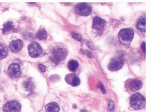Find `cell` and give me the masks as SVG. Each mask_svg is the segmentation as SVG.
I'll return each instance as SVG.
<instances>
[{
    "instance_id": "6da1fadb",
    "label": "cell",
    "mask_w": 151,
    "mask_h": 112,
    "mask_svg": "<svg viewBox=\"0 0 151 112\" xmlns=\"http://www.w3.org/2000/svg\"><path fill=\"white\" fill-rule=\"evenodd\" d=\"M52 60L55 63H59L66 58L68 55V51L64 46L59 45L55 46L52 49Z\"/></svg>"
},
{
    "instance_id": "7a4b0ae2",
    "label": "cell",
    "mask_w": 151,
    "mask_h": 112,
    "mask_svg": "<svg viewBox=\"0 0 151 112\" xmlns=\"http://www.w3.org/2000/svg\"><path fill=\"white\" fill-rule=\"evenodd\" d=\"M145 104V98L140 93H135L133 94L130 98V106L134 109H142L144 108Z\"/></svg>"
},
{
    "instance_id": "3957f363",
    "label": "cell",
    "mask_w": 151,
    "mask_h": 112,
    "mask_svg": "<svg viewBox=\"0 0 151 112\" xmlns=\"http://www.w3.org/2000/svg\"><path fill=\"white\" fill-rule=\"evenodd\" d=\"M134 33L131 29H124L121 30L119 33V39L120 43L124 45H129L133 38Z\"/></svg>"
},
{
    "instance_id": "277c9868",
    "label": "cell",
    "mask_w": 151,
    "mask_h": 112,
    "mask_svg": "<svg viewBox=\"0 0 151 112\" xmlns=\"http://www.w3.org/2000/svg\"><path fill=\"white\" fill-rule=\"evenodd\" d=\"M142 88V82L136 78H129L125 82V89L128 92H135Z\"/></svg>"
},
{
    "instance_id": "5b68a950",
    "label": "cell",
    "mask_w": 151,
    "mask_h": 112,
    "mask_svg": "<svg viewBox=\"0 0 151 112\" xmlns=\"http://www.w3.org/2000/svg\"><path fill=\"white\" fill-rule=\"evenodd\" d=\"M75 11L77 15L82 16H89L92 12L91 7L86 3H79L75 7Z\"/></svg>"
},
{
    "instance_id": "8992f818",
    "label": "cell",
    "mask_w": 151,
    "mask_h": 112,
    "mask_svg": "<svg viewBox=\"0 0 151 112\" xmlns=\"http://www.w3.org/2000/svg\"><path fill=\"white\" fill-rule=\"evenodd\" d=\"M124 60L121 56H116L111 59L108 69L111 71H116L120 69L124 65Z\"/></svg>"
},
{
    "instance_id": "52a82bcc",
    "label": "cell",
    "mask_w": 151,
    "mask_h": 112,
    "mask_svg": "<svg viewBox=\"0 0 151 112\" xmlns=\"http://www.w3.org/2000/svg\"><path fill=\"white\" fill-rule=\"evenodd\" d=\"M29 54L32 58L38 57L42 52V49L40 44L36 42H33L28 46Z\"/></svg>"
},
{
    "instance_id": "ba28073f",
    "label": "cell",
    "mask_w": 151,
    "mask_h": 112,
    "mask_svg": "<svg viewBox=\"0 0 151 112\" xmlns=\"http://www.w3.org/2000/svg\"><path fill=\"white\" fill-rule=\"evenodd\" d=\"M7 73L11 78L15 79L19 77L21 74L20 65L18 63L11 64L8 68Z\"/></svg>"
},
{
    "instance_id": "9c48e42d",
    "label": "cell",
    "mask_w": 151,
    "mask_h": 112,
    "mask_svg": "<svg viewBox=\"0 0 151 112\" xmlns=\"http://www.w3.org/2000/svg\"><path fill=\"white\" fill-rule=\"evenodd\" d=\"M21 109V104L17 101L7 102L3 107V112H20Z\"/></svg>"
},
{
    "instance_id": "30bf717a",
    "label": "cell",
    "mask_w": 151,
    "mask_h": 112,
    "mask_svg": "<svg viewBox=\"0 0 151 112\" xmlns=\"http://www.w3.org/2000/svg\"><path fill=\"white\" fill-rule=\"evenodd\" d=\"M65 80L68 84L73 86H78L81 83L80 78L75 73H69L67 75Z\"/></svg>"
},
{
    "instance_id": "8fae6325",
    "label": "cell",
    "mask_w": 151,
    "mask_h": 112,
    "mask_svg": "<svg viewBox=\"0 0 151 112\" xmlns=\"http://www.w3.org/2000/svg\"><path fill=\"white\" fill-rule=\"evenodd\" d=\"M106 22L104 19L99 16H95L93 18V28L97 31H101L105 26Z\"/></svg>"
},
{
    "instance_id": "7c38bea8",
    "label": "cell",
    "mask_w": 151,
    "mask_h": 112,
    "mask_svg": "<svg viewBox=\"0 0 151 112\" xmlns=\"http://www.w3.org/2000/svg\"><path fill=\"white\" fill-rule=\"evenodd\" d=\"M23 46V42L20 39L12 41L9 45L10 51L14 53H17L21 51Z\"/></svg>"
},
{
    "instance_id": "4fadbf2b",
    "label": "cell",
    "mask_w": 151,
    "mask_h": 112,
    "mask_svg": "<svg viewBox=\"0 0 151 112\" xmlns=\"http://www.w3.org/2000/svg\"><path fill=\"white\" fill-rule=\"evenodd\" d=\"M46 112H59L60 107L56 103H50L45 107Z\"/></svg>"
},
{
    "instance_id": "5bb4252c",
    "label": "cell",
    "mask_w": 151,
    "mask_h": 112,
    "mask_svg": "<svg viewBox=\"0 0 151 112\" xmlns=\"http://www.w3.org/2000/svg\"><path fill=\"white\" fill-rule=\"evenodd\" d=\"M146 18L145 16H142L138 19V22L137 24V28L140 31L145 32V26H146Z\"/></svg>"
},
{
    "instance_id": "9a60e30c",
    "label": "cell",
    "mask_w": 151,
    "mask_h": 112,
    "mask_svg": "<svg viewBox=\"0 0 151 112\" xmlns=\"http://www.w3.org/2000/svg\"><path fill=\"white\" fill-rule=\"evenodd\" d=\"M67 66L70 71L74 72L77 70L78 68L79 67V63L76 60H71L68 62Z\"/></svg>"
},
{
    "instance_id": "2e32d148",
    "label": "cell",
    "mask_w": 151,
    "mask_h": 112,
    "mask_svg": "<svg viewBox=\"0 0 151 112\" xmlns=\"http://www.w3.org/2000/svg\"><path fill=\"white\" fill-rule=\"evenodd\" d=\"M23 86L24 88L26 89L27 91L32 92L35 89V84L33 81H32L31 80H27L23 83Z\"/></svg>"
},
{
    "instance_id": "e0dca14e",
    "label": "cell",
    "mask_w": 151,
    "mask_h": 112,
    "mask_svg": "<svg viewBox=\"0 0 151 112\" xmlns=\"http://www.w3.org/2000/svg\"><path fill=\"white\" fill-rule=\"evenodd\" d=\"M8 50V48L6 46L0 44V60H2L7 57Z\"/></svg>"
},
{
    "instance_id": "ac0fdd59",
    "label": "cell",
    "mask_w": 151,
    "mask_h": 112,
    "mask_svg": "<svg viewBox=\"0 0 151 112\" xmlns=\"http://www.w3.org/2000/svg\"><path fill=\"white\" fill-rule=\"evenodd\" d=\"M47 36H48L47 33L44 29H40L36 33V37L40 40H41V41L45 40L47 38Z\"/></svg>"
},
{
    "instance_id": "d6986e66",
    "label": "cell",
    "mask_w": 151,
    "mask_h": 112,
    "mask_svg": "<svg viewBox=\"0 0 151 112\" xmlns=\"http://www.w3.org/2000/svg\"><path fill=\"white\" fill-rule=\"evenodd\" d=\"M14 24L12 21H8L6 23L4 24V26H3V33L5 34L6 33H7L9 31L12 30V29H14Z\"/></svg>"
},
{
    "instance_id": "ffe728a7",
    "label": "cell",
    "mask_w": 151,
    "mask_h": 112,
    "mask_svg": "<svg viewBox=\"0 0 151 112\" xmlns=\"http://www.w3.org/2000/svg\"><path fill=\"white\" fill-rule=\"evenodd\" d=\"M72 36H73V38H74L76 40H77V41H80V42H82V39L81 36L79 34H76V33H72Z\"/></svg>"
},
{
    "instance_id": "44dd1931",
    "label": "cell",
    "mask_w": 151,
    "mask_h": 112,
    "mask_svg": "<svg viewBox=\"0 0 151 112\" xmlns=\"http://www.w3.org/2000/svg\"><path fill=\"white\" fill-rule=\"evenodd\" d=\"M81 51L82 53H83L84 54L88 56V57L92 58L93 57V54L90 51H86V50H83V49H81Z\"/></svg>"
},
{
    "instance_id": "7402d4cb",
    "label": "cell",
    "mask_w": 151,
    "mask_h": 112,
    "mask_svg": "<svg viewBox=\"0 0 151 112\" xmlns=\"http://www.w3.org/2000/svg\"><path fill=\"white\" fill-rule=\"evenodd\" d=\"M108 110L110 112H113L114 110V104H113L112 102H110L109 106H108Z\"/></svg>"
},
{
    "instance_id": "603a6c76",
    "label": "cell",
    "mask_w": 151,
    "mask_h": 112,
    "mask_svg": "<svg viewBox=\"0 0 151 112\" xmlns=\"http://www.w3.org/2000/svg\"><path fill=\"white\" fill-rule=\"evenodd\" d=\"M99 88H100V89H101L102 91L103 92V93H105V89L104 88L103 84L101 83H100L99 84Z\"/></svg>"
},
{
    "instance_id": "cb8c5ba5",
    "label": "cell",
    "mask_w": 151,
    "mask_h": 112,
    "mask_svg": "<svg viewBox=\"0 0 151 112\" xmlns=\"http://www.w3.org/2000/svg\"><path fill=\"white\" fill-rule=\"evenodd\" d=\"M39 68L42 72H44L45 71V67L43 65H39Z\"/></svg>"
},
{
    "instance_id": "d4e9b609",
    "label": "cell",
    "mask_w": 151,
    "mask_h": 112,
    "mask_svg": "<svg viewBox=\"0 0 151 112\" xmlns=\"http://www.w3.org/2000/svg\"><path fill=\"white\" fill-rule=\"evenodd\" d=\"M87 44H88V46L91 49H95V47H94L93 44H91V42H89L87 43Z\"/></svg>"
},
{
    "instance_id": "484cf974",
    "label": "cell",
    "mask_w": 151,
    "mask_h": 112,
    "mask_svg": "<svg viewBox=\"0 0 151 112\" xmlns=\"http://www.w3.org/2000/svg\"><path fill=\"white\" fill-rule=\"evenodd\" d=\"M145 42H143L142 43V49H143V51H144V52H145Z\"/></svg>"
},
{
    "instance_id": "4316f807",
    "label": "cell",
    "mask_w": 151,
    "mask_h": 112,
    "mask_svg": "<svg viewBox=\"0 0 151 112\" xmlns=\"http://www.w3.org/2000/svg\"><path fill=\"white\" fill-rule=\"evenodd\" d=\"M81 112H87V111H86V110L83 109V110H82L81 111Z\"/></svg>"
}]
</instances>
